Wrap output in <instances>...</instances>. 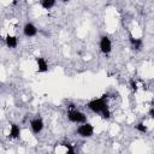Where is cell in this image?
I'll list each match as a JSON object with an SVG mask.
<instances>
[{"mask_svg":"<svg viewBox=\"0 0 154 154\" xmlns=\"http://www.w3.org/2000/svg\"><path fill=\"white\" fill-rule=\"evenodd\" d=\"M87 106H88V108H89L91 112L100 114L103 119H109V117H111V111H109V108H108V103H107L106 95H102V96L99 97V99H94V100L89 101Z\"/></svg>","mask_w":154,"mask_h":154,"instance_id":"1","label":"cell"},{"mask_svg":"<svg viewBox=\"0 0 154 154\" xmlns=\"http://www.w3.org/2000/svg\"><path fill=\"white\" fill-rule=\"evenodd\" d=\"M67 119L76 124H84L87 123V117L78 109H70L67 112Z\"/></svg>","mask_w":154,"mask_h":154,"instance_id":"2","label":"cell"},{"mask_svg":"<svg viewBox=\"0 0 154 154\" xmlns=\"http://www.w3.org/2000/svg\"><path fill=\"white\" fill-rule=\"evenodd\" d=\"M77 134L81 137H91L94 134V128L90 123H84L77 128Z\"/></svg>","mask_w":154,"mask_h":154,"instance_id":"3","label":"cell"},{"mask_svg":"<svg viewBox=\"0 0 154 154\" xmlns=\"http://www.w3.org/2000/svg\"><path fill=\"white\" fill-rule=\"evenodd\" d=\"M100 51L103 54H108L112 51V42H111L109 37L106 35L101 36V38H100Z\"/></svg>","mask_w":154,"mask_h":154,"instance_id":"4","label":"cell"},{"mask_svg":"<svg viewBox=\"0 0 154 154\" xmlns=\"http://www.w3.org/2000/svg\"><path fill=\"white\" fill-rule=\"evenodd\" d=\"M30 126H31V130H32L34 134H40L42 131V129H43V120H42V118L37 117V118L32 119L30 122Z\"/></svg>","mask_w":154,"mask_h":154,"instance_id":"5","label":"cell"},{"mask_svg":"<svg viewBox=\"0 0 154 154\" xmlns=\"http://www.w3.org/2000/svg\"><path fill=\"white\" fill-rule=\"evenodd\" d=\"M23 32H24V35L26 37H32V36H35L37 34V29L32 23H26L24 25V28H23Z\"/></svg>","mask_w":154,"mask_h":154,"instance_id":"6","label":"cell"},{"mask_svg":"<svg viewBox=\"0 0 154 154\" xmlns=\"http://www.w3.org/2000/svg\"><path fill=\"white\" fill-rule=\"evenodd\" d=\"M36 63H37L38 72H47V71H48V64H47V61H46L45 58L37 57V58H36Z\"/></svg>","mask_w":154,"mask_h":154,"instance_id":"7","label":"cell"},{"mask_svg":"<svg viewBox=\"0 0 154 154\" xmlns=\"http://www.w3.org/2000/svg\"><path fill=\"white\" fill-rule=\"evenodd\" d=\"M130 43H131L132 49H135V51H140L142 48V45H143L141 38H136L132 35H130Z\"/></svg>","mask_w":154,"mask_h":154,"instance_id":"8","label":"cell"},{"mask_svg":"<svg viewBox=\"0 0 154 154\" xmlns=\"http://www.w3.org/2000/svg\"><path fill=\"white\" fill-rule=\"evenodd\" d=\"M20 135V128L17 124H11L10 128V137L11 138H18Z\"/></svg>","mask_w":154,"mask_h":154,"instance_id":"9","label":"cell"},{"mask_svg":"<svg viewBox=\"0 0 154 154\" xmlns=\"http://www.w3.org/2000/svg\"><path fill=\"white\" fill-rule=\"evenodd\" d=\"M5 41H6V45H7L8 48H16L17 47V37L16 36L7 35L6 38H5Z\"/></svg>","mask_w":154,"mask_h":154,"instance_id":"10","label":"cell"},{"mask_svg":"<svg viewBox=\"0 0 154 154\" xmlns=\"http://www.w3.org/2000/svg\"><path fill=\"white\" fill-rule=\"evenodd\" d=\"M54 5H55V1H54V0H42V1H41V6H42L45 10H49V8H52Z\"/></svg>","mask_w":154,"mask_h":154,"instance_id":"11","label":"cell"},{"mask_svg":"<svg viewBox=\"0 0 154 154\" xmlns=\"http://www.w3.org/2000/svg\"><path fill=\"white\" fill-rule=\"evenodd\" d=\"M63 146L66 147V154H76L75 149H73V146L70 142H63Z\"/></svg>","mask_w":154,"mask_h":154,"instance_id":"12","label":"cell"},{"mask_svg":"<svg viewBox=\"0 0 154 154\" xmlns=\"http://www.w3.org/2000/svg\"><path fill=\"white\" fill-rule=\"evenodd\" d=\"M135 128H136L137 131H140V132H142V134H146V132L148 131V128H147L143 123H138L137 125H135Z\"/></svg>","mask_w":154,"mask_h":154,"instance_id":"13","label":"cell"},{"mask_svg":"<svg viewBox=\"0 0 154 154\" xmlns=\"http://www.w3.org/2000/svg\"><path fill=\"white\" fill-rule=\"evenodd\" d=\"M130 85H131V89H132L134 91H137V89H138V88H137V83H136L134 79L130 81Z\"/></svg>","mask_w":154,"mask_h":154,"instance_id":"14","label":"cell"},{"mask_svg":"<svg viewBox=\"0 0 154 154\" xmlns=\"http://www.w3.org/2000/svg\"><path fill=\"white\" fill-rule=\"evenodd\" d=\"M149 114H150V117H152V118H154V108H150Z\"/></svg>","mask_w":154,"mask_h":154,"instance_id":"15","label":"cell"}]
</instances>
